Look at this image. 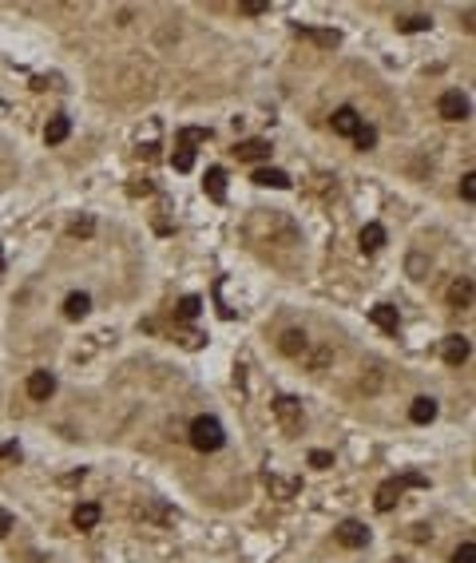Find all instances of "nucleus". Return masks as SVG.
Here are the masks:
<instances>
[{
    "label": "nucleus",
    "mask_w": 476,
    "mask_h": 563,
    "mask_svg": "<svg viewBox=\"0 0 476 563\" xmlns=\"http://www.w3.org/2000/svg\"><path fill=\"white\" fill-rule=\"evenodd\" d=\"M436 111H441V120H468V95H460V91H445L441 95V103H436Z\"/></svg>",
    "instance_id": "obj_3"
},
{
    "label": "nucleus",
    "mask_w": 476,
    "mask_h": 563,
    "mask_svg": "<svg viewBox=\"0 0 476 563\" xmlns=\"http://www.w3.org/2000/svg\"><path fill=\"white\" fill-rule=\"evenodd\" d=\"M433 28V21H429L425 12H417V16H405L401 21V32H429Z\"/></svg>",
    "instance_id": "obj_21"
},
{
    "label": "nucleus",
    "mask_w": 476,
    "mask_h": 563,
    "mask_svg": "<svg viewBox=\"0 0 476 563\" xmlns=\"http://www.w3.org/2000/svg\"><path fill=\"white\" fill-rule=\"evenodd\" d=\"M71 523H76L80 532H91V528L100 523V504H80V508H76V516H71Z\"/></svg>",
    "instance_id": "obj_15"
},
{
    "label": "nucleus",
    "mask_w": 476,
    "mask_h": 563,
    "mask_svg": "<svg viewBox=\"0 0 476 563\" xmlns=\"http://www.w3.org/2000/svg\"><path fill=\"white\" fill-rule=\"evenodd\" d=\"M91 231H95V222H91V219H80V222H71V234H76V238H80V234H83V238H88Z\"/></svg>",
    "instance_id": "obj_30"
},
{
    "label": "nucleus",
    "mask_w": 476,
    "mask_h": 563,
    "mask_svg": "<svg viewBox=\"0 0 476 563\" xmlns=\"http://www.w3.org/2000/svg\"><path fill=\"white\" fill-rule=\"evenodd\" d=\"M330 123H334L337 135H349V139H354L357 127H361V115H357L354 108H337V111H334V120H330Z\"/></svg>",
    "instance_id": "obj_9"
},
{
    "label": "nucleus",
    "mask_w": 476,
    "mask_h": 563,
    "mask_svg": "<svg viewBox=\"0 0 476 563\" xmlns=\"http://www.w3.org/2000/svg\"><path fill=\"white\" fill-rule=\"evenodd\" d=\"M199 310H203V302H199L195 294H191V298H182V302H179V318H182V322H191V318H199Z\"/></svg>",
    "instance_id": "obj_23"
},
{
    "label": "nucleus",
    "mask_w": 476,
    "mask_h": 563,
    "mask_svg": "<svg viewBox=\"0 0 476 563\" xmlns=\"http://www.w3.org/2000/svg\"><path fill=\"white\" fill-rule=\"evenodd\" d=\"M294 32L306 36V40L322 44V48H337V44H342V32H334V28H302V24H294Z\"/></svg>",
    "instance_id": "obj_10"
},
{
    "label": "nucleus",
    "mask_w": 476,
    "mask_h": 563,
    "mask_svg": "<svg viewBox=\"0 0 476 563\" xmlns=\"http://www.w3.org/2000/svg\"><path fill=\"white\" fill-rule=\"evenodd\" d=\"M203 187H207V195H211L214 202H223L226 199V171H223V167H211L207 179H203Z\"/></svg>",
    "instance_id": "obj_14"
},
{
    "label": "nucleus",
    "mask_w": 476,
    "mask_h": 563,
    "mask_svg": "<svg viewBox=\"0 0 476 563\" xmlns=\"http://www.w3.org/2000/svg\"><path fill=\"white\" fill-rule=\"evenodd\" d=\"M52 393H56V377H52L48 369H36L28 377V397L32 401H48Z\"/></svg>",
    "instance_id": "obj_6"
},
{
    "label": "nucleus",
    "mask_w": 476,
    "mask_h": 563,
    "mask_svg": "<svg viewBox=\"0 0 476 563\" xmlns=\"http://www.w3.org/2000/svg\"><path fill=\"white\" fill-rule=\"evenodd\" d=\"M207 139H211V131H207V127H187V131L179 135V147H191V143H207Z\"/></svg>",
    "instance_id": "obj_22"
},
{
    "label": "nucleus",
    "mask_w": 476,
    "mask_h": 563,
    "mask_svg": "<svg viewBox=\"0 0 476 563\" xmlns=\"http://www.w3.org/2000/svg\"><path fill=\"white\" fill-rule=\"evenodd\" d=\"M171 163H175V171H191V167H195V151H191V147H179V151L171 155Z\"/></svg>",
    "instance_id": "obj_24"
},
{
    "label": "nucleus",
    "mask_w": 476,
    "mask_h": 563,
    "mask_svg": "<svg viewBox=\"0 0 476 563\" xmlns=\"http://www.w3.org/2000/svg\"><path fill=\"white\" fill-rule=\"evenodd\" d=\"M254 182H258V187H278V191H290V187H294V179L286 171H278V167H258V171H254Z\"/></svg>",
    "instance_id": "obj_7"
},
{
    "label": "nucleus",
    "mask_w": 476,
    "mask_h": 563,
    "mask_svg": "<svg viewBox=\"0 0 476 563\" xmlns=\"http://www.w3.org/2000/svg\"><path fill=\"white\" fill-rule=\"evenodd\" d=\"M226 441L223 424L214 421V417H195L191 421V444L199 448V453H219Z\"/></svg>",
    "instance_id": "obj_1"
},
{
    "label": "nucleus",
    "mask_w": 476,
    "mask_h": 563,
    "mask_svg": "<svg viewBox=\"0 0 476 563\" xmlns=\"http://www.w3.org/2000/svg\"><path fill=\"white\" fill-rule=\"evenodd\" d=\"M238 12H243V16H262V12H270V4H266V0H243Z\"/></svg>",
    "instance_id": "obj_25"
},
{
    "label": "nucleus",
    "mask_w": 476,
    "mask_h": 563,
    "mask_svg": "<svg viewBox=\"0 0 476 563\" xmlns=\"http://www.w3.org/2000/svg\"><path fill=\"white\" fill-rule=\"evenodd\" d=\"M274 417H278V424H282L290 436L302 429V405H298L294 397H278V401H274Z\"/></svg>",
    "instance_id": "obj_2"
},
{
    "label": "nucleus",
    "mask_w": 476,
    "mask_h": 563,
    "mask_svg": "<svg viewBox=\"0 0 476 563\" xmlns=\"http://www.w3.org/2000/svg\"><path fill=\"white\" fill-rule=\"evenodd\" d=\"M369 318H373V325L377 330H385V333H397V322H401V318H397V306H373V310H369Z\"/></svg>",
    "instance_id": "obj_11"
},
{
    "label": "nucleus",
    "mask_w": 476,
    "mask_h": 563,
    "mask_svg": "<svg viewBox=\"0 0 476 563\" xmlns=\"http://www.w3.org/2000/svg\"><path fill=\"white\" fill-rule=\"evenodd\" d=\"M436 417V401L433 397H417L413 405H409V421L413 424H429Z\"/></svg>",
    "instance_id": "obj_12"
},
{
    "label": "nucleus",
    "mask_w": 476,
    "mask_h": 563,
    "mask_svg": "<svg viewBox=\"0 0 476 563\" xmlns=\"http://www.w3.org/2000/svg\"><path fill=\"white\" fill-rule=\"evenodd\" d=\"M460 199H465V202H472V199H476V175H472V171H468L465 179H460Z\"/></svg>",
    "instance_id": "obj_28"
},
{
    "label": "nucleus",
    "mask_w": 476,
    "mask_h": 563,
    "mask_svg": "<svg viewBox=\"0 0 476 563\" xmlns=\"http://www.w3.org/2000/svg\"><path fill=\"white\" fill-rule=\"evenodd\" d=\"M0 456H16V444H0Z\"/></svg>",
    "instance_id": "obj_32"
},
{
    "label": "nucleus",
    "mask_w": 476,
    "mask_h": 563,
    "mask_svg": "<svg viewBox=\"0 0 476 563\" xmlns=\"http://www.w3.org/2000/svg\"><path fill=\"white\" fill-rule=\"evenodd\" d=\"M381 246H385V226H381V222H369V226L361 231V250L365 254H377Z\"/></svg>",
    "instance_id": "obj_13"
},
{
    "label": "nucleus",
    "mask_w": 476,
    "mask_h": 563,
    "mask_svg": "<svg viewBox=\"0 0 476 563\" xmlns=\"http://www.w3.org/2000/svg\"><path fill=\"white\" fill-rule=\"evenodd\" d=\"M448 302L456 306V310H465V306H472V282L468 278H460L453 286V290H448Z\"/></svg>",
    "instance_id": "obj_20"
},
{
    "label": "nucleus",
    "mask_w": 476,
    "mask_h": 563,
    "mask_svg": "<svg viewBox=\"0 0 476 563\" xmlns=\"http://www.w3.org/2000/svg\"><path fill=\"white\" fill-rule=\"evenodd\" d=\"M310 464H314V468H330V464H334V453H325V448H314V453H310Z\"/></svg>",
    "instance_id": "obj_29"
},
{
    "label": "nucleus",
    "mask_w": 476,
    "mask_h": 563,
    "mask_svg": "<svg viewBox=\"0 0 476 563\" xmlns=\"http://www.w3.org/2000/svg\"><path fill=\"white\" fill-rule=\"evenodd\" d=\"M234 155H238L243 163H262V159H270V143L266 139H246V143L234 147Z\"/></svg>",
    "instance_id": "obj_8"
},
{
    "label": "nucleus",
    "mask_w": 476,
    "mask_h": 563,
    "mask_svg": "<svg viewBox=\"0 0 476 563\" xmlns=\"http://www.w3.org/2000/svg\"><path fill=\"white\" fill-rule=\"evenodd\" d=\"M397 496H401V480L381 484V488H377V512H389V508L397 504Z\"/></svg>",
    "instance_id": "obj_19"
},
{
    "label": "nucleus",
    "mask_w": 476,
    "mask_h": 563,
    "mask_svg": "<svg viewBox=\"0 0 476 563\" xmlns=\"http://www.w3.org/2000/svg\"><path fill=\"white\" fill-rule=\"evenodd\" d=\"M8 528H12V516H8V512H0V540L8 535Z\"/></svg>",
    "instance_id": "obj_31"
},
{
    "label": "nucleus",
    "mask_w": 476,
    "mask_h": 563,
    "mask_svg": "<svg viewBox=\"0 0 476 563\" xmlns=\"http://www.w3.org/2000/svg\"><path fill=\"white\" fill-rule=\"evenodd\" d=\"M354 139H357V147H361V151H369V147L377 143V131H373V127H357Z\"/></svg>",
    "instance_id": "obj_27"
},
{
    "label": "nucleus",
    "mask_w": 476,
    "mask_h": 563,
    "mask_svg": "<svg viewBox=\"0 0 476 563\" xmlns=\"http://www.w3.org/2000/svg\"><path fill=\"white\" fill-rule=\"evenodd\" d=\"M88 310H91V298H88V294H68V302H64V313H68L71 322L88 318Z\"/></svg>",
    "instance_id": "obj_17"
},
{
    "label": "nucleus",
    "mask_w": 476,
    "mask_h": 563,
    "mask_svg": "<svg viewBox=\"0 0 476 563\" xmlns=\"http://www.w3.org/2000/svg\"><path fill=\"white\" fill-rule=\"evenodd\" d=\"M68 135H71V120H68V115H52L48 127H44V139H48V143H64Z\"/></svg>",
    "instance_id": "obj_16"
},
{
    "label": "nucleus",
    "mask_w": 476,
    "mask_h": 563,
    "mask_svg": "<svg viewBox=\"0 0 476 563\" xmlns=\"http://www.w3.org/2000/svg\"><path fill=\"white\" fill-rule=\"evenodd\" d=\"M337 543H342V547H365V543H369V528L357 523V520H345L342 528H337Z\"/></svg>",
    "instance_id": "obj_5"
},
{
    "label": "nucleus",
    "mask_w": 476,
    "mask_h": 563,
    "mask_svg": "<svg viewBox=\"0 0 476 563\" xmlns=\"http://www.w3.org/2000/svg\"><path fill=\"white\" fill-rule=\"evenodd\" d=\"M468 353H472V345H468V337H460V333L445 337V345H441V357H445L448 365H465Z\"/></svg>",
    "instance_id": "obj_4"
},
{
    "label": "nucleus",
    "mask_w": 476,
    "mask_h": 563,
    "mask_svg": "<svg viewBox=\"0 0 476 563\" xmlns=\"http://www.w3.org/2000/svg\"><path fill=\"white\" fill-rule=\"evenodd\" d=\"M278 345H282L286 357H298V353H306V345H310V342H306V333H302V330H286Z\"/></svg>",
    "instance_id": "obj_18"
},
{
    "label": "nucleus",
    "mask_w": 476,
    "mask_h": 563,
    "mask_svg": "<svg viewBox=\"0 0 476 563\" xmlns=\"http://www.w3.org/2000/svg\"><path fill=\"white\" fill-rule=\"evenodd\" d=\"M472 559H476V543L465 540V543H460V547L453 552V563H472Z\"/></svg>",
    "instance_id": "obj_26"
},
{
    "label": "nucleus",
    "mask_w": 476,
    "mask_h": 563,
    "mask_svg": "<svg viewBox=\"0 0 476 563\" xmlns=\"http://www.w3.org/2000/svg\"><path fill=\"white\" fill-rule=\"evenodd\" d=\"M0 274H4V254H0Z\"/></svg>",
    "instance_id": "obj_33"
}]
</instances>
